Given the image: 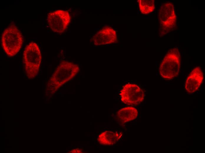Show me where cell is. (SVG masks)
<instances>
[{
  "instance_id": "1",
  "label": "cell",
  "mask_w": 205,
  "mask_h": 153,
  "mask_svg": "<svg viewBox=\"0 0 205 153\" xmlns=\"http://www.w3.org/2000/svg\"><path fill=\"white\" fill-rule=\"evenodd\" d=\"M23 58L26 75L29 79H33L37 76L41 62L40 49L37 43L31 42L25 47Z\"/></svg>"
},
{
  "instance_id": "2",
  "label": "cell",
  "mask_w": 205,
  "mask_h": 153,
  "mask_svg": "<svg viewBox=\"0 0 205 153\" xmlns=\"http://www.w3.org/2000/svg\"><path fill=\"white\" fill-rule=\"evenodd\" d=\"M180 58V54L177 48L171 49L168 51L159 66V74L163 79L170 80L178 76L181 65Z\"/></svg>"
},
{
  "instance_id": "3",
  "label": "cell",
  "mask_w": 205,
  "mask_h": 153,
  "mask_svg": "<svg viewBox=\"0 0 205 153\" xmlns=\"http://www.w3.org/2000/svg\"><path fill=\"white\" fill-rule=\"evenodd\" d=\"M23 43L22 34L14 25L9 26L4 31L1 44L7 55L13 57L19 52Z\"/></svg>"
},
{
  "instance_id": "4",
  "label": "cell",
  "mask_w": 205,
  "mask_h": 153,
  "mask_svg": "<svg viewBox=\"0 0 205 153\" xmlns=\"http://www.w3.org/2000/svg\"><path fill=\"white\" fill-rule=\"evenodd\" d=\"M158 18L161 27L160 34L164 36L176 25V16L173 3L170 2L164 3L159 9Z\"/></svg>"
},
{
  "instance_id": "5",
  "label": "cell",
  "mask_w": 205,
  "mask_h": 153,
  "mask_svg": "<svg viewBox=\"0 0 205 153\" xmlns=\"http://www.w3.org/2000/svg\"><path fill=\"white\" fill-rule=\"evenodd\" d=\"M74 65L72 62L62 61L50 78L47 84L48 88H49L47 90H49L50 91L55 89L54 91H56L60 86L69 81L70 74L68 72L70 71Z\"/></svg>"
},
{
  "instance_id": "6",
  "label": "cell",
  "mask_w": 205,
  "mask_h": 153,
  "mask_svg": "<svg viewBox=\"0 0 205 153\" xmlns=\"http://www.w3.org/2000/svg\"><path fill=\"white\" fill-rule=\"evenodd\" d=\"M120 95L121 100L124 104L136 105L143 102L144 98L145 93L138 85L129 83L123 86Z\"/></svg>"
},
{
  "instance_id": "7",
  "label": "cell",
  "mask_w": 205,
  "mask_h": 153,
  "mask_svg": "<svg viewBox=\"0 0 205 153\" xmlns=\"http://www.w3.org/2000/svg\"><path fill=\"white\" fill-rule=\"evenodd\" d=\"M71 20L69 12L58 10L50 12L48 15L47 22L51 30L54 32L61 33L67 28Z\"/></svg>"
},
{
  "instance_id": "8",
  "label": "cell",
  "mask_w": 205,
  "mask_h": 153,
  "mask_svg": "<svg viewBox=\"0 0 205 153\" xmlns=\"http://www.w3.org/2000/svg\"><path fill=\"white\" fill-rule=\"evenodd\" d=\"M203 72L199 66L194 68L190 72L185 82V89L189 94L196 91L200 87L204 79Z\"/></svg>"
},
{
  "instance_id": "9",
  "label": "cell",
  "mask_w": 205,
  "mask_h": 153,
  "mask_svg": "<svg viewBox=\"0 0 205 153\" xmlns=\"http://www.w3.org/2000/svg\"><path fill=\"white\" fill-rule=\"evenodd\" d=\"M92 39L95 45L114 43L117 40L116 32L111 27H106L97 32Z\"/></svg>"
},
{
  "instance_id": "10",
  "label": "cell",
  "mask_w": 205,
  "mask_h": 153,
  "mask_svg": "<svg viewBox=\"0 0 205 153\" xmlns=\"http://www.w3.org/2000/svg\"><path fill=\"white\" fill-rule=\"evenodd\" d=\"M138 110L132 107H128L122 108L117 113L118 119L122 123H125L133 120L138 117Z\"/></svg>"
},
{
  "instance_id": "11",
  "label": "cell",
  "mask_w": 205,
  "mask_h": 153,
  "mask_svg": "<svg viewBox=\"0 0 205 153\" xmlns=\"http://www.w3.org/2000/svg\"><path fill=\"white\" fill-rule=\"evenodd\" d=\"M122 135V133L121 132L105 131L99 135L98 139L101 144L111 145L119 140Z\"/></svg>"
},
{
  "instance_id": "12",
  "label": "cell",
  "mask_w": 205,
  "mask_h": 153,
  "mask_svg": "<svg viewBox=\"0 0 205 153\" xmlns=\"http://www.w3.org/2000/svg\"><path fill=\"white\" fill-rule=\"evenodd\" d=\"M139 6L141 12L144 14H148L153 11L155 9L153 0H140Z\"/></svg>"
},
{
  "instance_id": "13",
  "label": "cell",
  "mask_w": 205,
  "mask_h": 153,
  "mask_svg": "<svg viewBox=\"0 0 205 153\" xmlns=\"http://www.w3.org/2000/svg\"><path fill=\"white\" fill-rule=\"evenodd\" d=\"M77 75H80V74H77Z\"/></svg>"
}]
</instances>
